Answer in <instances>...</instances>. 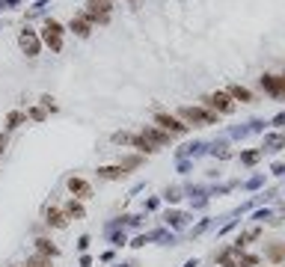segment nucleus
Here are the masks:
<instances>
[{
  "instance_id": "f257e3e1",
  "label": "nucleus",
  "mask_w": 285,
  "mask_h": 267,
  "mask_svg": "<svg viewBox=\"0 0 285 267\" xmlns=\"http://www.w3.org/2000/svg\"><path fill=\"white\" fill-rule=\"evenodd\" d=\"M181 119H187V122H199V125H214V113H208V110H202V107H184L181 110Z\"/></svg>"
},
{
  "instance_id": "f03ea898",
  "label": "nucleus",
  "mask_w": 285,
  "mask_h": 267,
  "mask_svg": "<svg viewBox=\"0 0 285 267\" xmlns=\"http://www.w3.org/2000/svg\"><path fill=\"white\" fill-rule=\"evenodd\" d=\"M45 42H48L54 51L62 48V27H59L57 21H48V24H45Z\"/></svg>"
},
{
  "instance_id": "7ed1b4c3",
  "label": "nucleus",
  "mask_w": 285,
  "mask_h": 267,
  "mask_svg": "<svg viewBox=\"0 0 285 267\" xmlns=\"http://www.w3.org/2000/svg\"><path fill=\"white\" fill-rule=\"evenodd\" d=\"M155 122H158L164 131H170V134H184V131H187V125H181V122H178L175 116H170V113H158Z\"/></svg>"
},
{
  "instance_id": "20e7f679",
  "label": "nucleus",
  "mask_w": 285,
  "mask_h": 267,
  "mask_svg": "<svg viewBox=\"0 0 285 267\" xmlns=\"http://www.w3.org/2000/svg\"><path fill=\"white\" fill-rule=\"evenodd\" d=\"M205 104H211V107L220 110V113H232V98H229L226 92H214V95H208Z\"/></svg>"
},
{
  "instance_id": "39448f33",
  "label": "nucleus",
  "mask_w": 285,
  "mask_h": 267,
  "mask_svg": "<svg viewBox=\"0 0 285 267\" xmlns=\"http://www.w3.org/2000/svg\"><path fill=\"white\" fill-rule=\"evenodd\" d=\"M140 137H143V140H146L149 146H155V149H158V146H167V143H170V134H164V131H158V128H146V131H143Z\"/></svg>"
},
{
  "instance_id": "423d86ee",
  "label": "nucleus",
  "mask_w": 285,
  "mask_h": 267,
  "mask_svg": "<svg viewBox=\"0 0 285 267\" xmlns=\"http://www.w3.org/2000/svg\"><path fill=\"white\" fill-rule=\"evenodd\" d=\"M68 190H71L77 199H89V196H92V187H89L83 178H68Z\"/></svg>"
},
{
  "instance_id": "0eeeda50",
  "label": "nucleus",
  "mask_w": 285,
  "mask_h": 267,
  "mask_svg": "<svg viewBox=\"0 0 285 267\" xmlns=\"http://www.w3.org/2000/svg\"><path fill=\"white\" fill-rule=\"evenodd\" d=\"M265 259L274 262V265H283L285 262V244H268V247H265Z\"/></svg>"
},
{
  "instance_id": "6e6552de",
  "label": "nucleus",
  "mask_w": 285,
  "mask_h": 267,
  "mask_svg": "<svg viewBox=\"0 0 285 267\" xmlns=\"http://www.w3.org/2000/svg\"><path fill=\"white\" fill-rule=\"evenodd\" d=\"M48 223L54 226V229H65V223H68V217H65V211H59V208H48Z\"/></svg>"
},
{
  "instance_id": "1a4fd4ad",
  "label": "nucleus",
  "mask_w": 285,
  "mask_h": 267,
  "mask_svg": "<svg viewBox=\"0 0 285 267\" xmlns=\"http://www.w3.org/2000/svg\"><path fill=\"white\" fill-rule=\"evenodd\" d=\"M262 83H265V89H271L274 95H283V92H285V83H283V77H274V74H265V77H262Z\"/></svg>"
},
{
  "instance_id": "9d476101",
  "label": "nucleus",
  "mask_w": 285,
  "mask_h": 267,
  "mask_svg": "<svg viewBox=\"0 0 285 267\" xmlns=\"http://www.w3.org/2000/svg\"><path fill=\"white\" fill-rule=\"evenodd\" d=\"M21 48H24V51H27L30 56H36V53H39V39H36V36H33L30 30H27V33L21 36Z\"/></svg>"
},
{
  "instance_id": "9b49d317",
  "label": "nucleus",
  "mask_w": 285,
  "mask_h": 267,
  "mask_svg": "<svg viewBox=\"0 0 285 267\" xmlns=\"http://www.w3.org/2000/svg\"><path fill=\"white\" fill-rule=\"evenodd\" d=\"M36 250H39V256H45V259H51V256H57V253H59L48 238H39V241H36Z\"/></svg>"
},
{
  "instance_id": "f8f14e48",
  "label": "nucleus",
  "mask_w": 285,
  "mask_h": 267,
  "mask_svg": "<svg viewBox=\"0 0 285 267\" xmlns=\"http://www.w3.org/2000/svg\"><path fill=\"white\" fill-rule=\"evenodd\" d=\"M98 175H101V178H122V175H125V166H101Z\"/></svg>"
},
{
  "instance_id": "ddd939ff",
  "label": "nucleus",
  "mask_w": 285,
  "mask_h": 267,
  "mask_svg": "<svg viewBox=\"0 0 285 267\" xmlns=\"http://www.w3.org/2000/svg\"><path fill=\"white\" fill-rule=\"evenodd\" d=\"M65 217H71V220H80V217H83V205L71 199V202L65 205Z\"/></svg>"
},
{
  "instance_id": "4468645a",
  "label": "nucleus",
  "mask_w": 285,
  "mask_h": 267,
  "mask_svg": "<svg viewBox=\"0 0 285 267\" xmlns=\"http://www.w3.org/2000/svg\"><path fill=\"white\" fill-rule=\"evenodd\" d=\"M229 98H238V101H250L253 95H250V89H244V86H232V89H229Z\"/></svg>"
},
{
  "instance_id": "2eb2a0df",
  "label": "nucleus",
  "mask_w": 285,
  "mask_h": 267,
  "mask_svg": "<svg viewBox=\"0 0 285 267\" xmlns=\"http://www.w3.org/2000/svg\"><path fill=\"white\" fill-rule=\"evenodd\" d=\"M89 18H101V21H104V18H107V3H95V6L89 9Z\"/></svg>"
},
{
  "instance_id": "dca6fc26",
  "label": "nucleus",
  "mask_w": 285,
  "mask_h": 267,
  "mask_svg": "<svg viewBox=\"0 0 285 267\" xmlns=\"http://www.w3.org/2000/svg\"><path fill=\"white\" fill-rule=\"evenodd\" d=\"M71 30H74L77 36H86V33H89V21H83V18H77V21H71Z\"/></svg>"
},
{
  "instance_id": "f3484780",
  "label": "nucleus",
  "mask_w": 285,
  "mask_h": 267,
  "mask_svg": "<svg viewBox=\"0 0 285 267\" xmlns=\"http://www.w3.org/2000/svg\"><path fill=\"white\" fill-rule=\"evenodd\" d=\"M265 146H268L271 152H277V149H283V146H285V137H268V140H265Z\"/></svg>"
},
{
  "instance_id": "a211bd4d",
  "label": "nucleus",
  "mask_w": 285,
  "mask_h": 267,
  "mask_svg": "<svg viewBox=\"0 0 285 267\" xmlns=\"http://www.w3.org/2000/svg\"><path fill=\"white\" fill-rule=\"evenodd\" d=\"M27 267H51V262H48L45 256H33V259L27 262Z\"/></svg>"
},
{
  "instance_id": "6ab92c4d",
  "label": "nucleus",
  "mask_w": 285,
  "mask_h": 267,
  "mask_svg": "<svg viewBox=\"0 0 285 267\" xmlns=\"http://www.w3.org/2000/svg\"><path fill=\"white\" fill-rule=\"evenodd\" d=\"M21 122H24V116H21V113H9V128H18Z\"/></svg>"
},
{
  "instance_id": "aec40b11",
  "label": "nucleus",
  "mask_w": 285,
  "mask_h": 267,
  "mask_svg": "<svg viewBox=\"0 0 285 267\" xmlns=\"http://www.w3.org/2000/svg\"><path fill=\"white\" fill-rule=\"evenodd\" d=\"M241 160H244V163H250V166H253V163H256V160H259V152H247V155H241Z\"/></svg>"
},
{
  "instance_id": "412c9836",
  "label": "nucleus",
  "mask_w": 285,
  "mask_h": 267,
  "mask_svg": "<svg viewBox=\"0 0 285 267\" xmlns=\"http://www.w3.org/2000/svg\"><path fill=\"white\" fill-rule=\"evenodd\" d=\"M3 149H6V134H0V155H3Z\"/></svg>"
},
{
  "instance_id": "4be33fe9",
  "label": "nucleus",
  "mask_w": 285,
  "mask_h": 267,
  "mask_svg": "<svg viewBox=\"0 0 285 267\" xmlns=\"http://www.w3.org/2000/svg\"><path fill=\"white\" fill-rule=\"evenodd\" d=\"M283 83H285V77H283Z\"/></svg>"
}]
</instances>
